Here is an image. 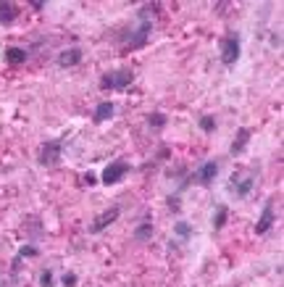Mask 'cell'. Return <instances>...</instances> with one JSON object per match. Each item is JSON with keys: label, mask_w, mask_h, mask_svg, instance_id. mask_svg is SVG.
I'll return each mask as SVG.
<instances>
[{"label": "cell", "mask_w": 284, "mask_h": 287, "mask_svg": "<svg viewBox=\"0 0 284 287\" xmlns=\"http://www.w3.org/2000/svg\"><path fill=\"white\" fill-rule=\"evenodd\" d=\"M113 111H116L113 103H111V100H103V103H98V108H95L92 121H95V124H103V121H108V119L113 116Z\"/></svg>", "instance_id": "12"}, {"label": "cell", "mask_w": 284, "mask_h": 287, "mask_svg": "<svg viewBox=\"0 0 284 287\" xmlns=\"http://www.w3.org/2000/svg\"><path fill=\"white\" fill-rule=\"evenodd\" d=\"M77 282H79V279H77V274H71V272H66V274L61 277V284H63V287H77Z\"/></svg>", "instance_id": "20"}, {"label": "cell", "mask_w": 284, "mask_h": 287, "mask_svg": "<svg viewBox=\"0 0 284 287\" xmlns=\"http://www.w3.org/2000/svg\"><path fill=\"white\" fill-rule=\"evenodd\" d=\"M274 219H276V213H274V201H269L266 208H263V213H260V219H258V224H255V235H266V232L274 227Z\"/></svg>", "instance_id": "10"}, {"label": "cell", "mask_w": 284, "mask_h": 287, "mask_svg": "<svg viewBox=\"0 0 284 287\" xmlns=\"http://www.w3.org/2000/svg\"><path fill=\"white\" fill-rule=\"evenodd\" d=\"M226 219H229V208L226 206H218L216 211H213V216H211V227L218 232V229H224L226 227Z\"/></svg>", "instance_id": "15"}, {"label": "cell", "mask_w": 284, "mask_h": 287, "mask_svg": "<svg viewBox=\"0 0 284 287\" xmlns=\"http://www.w3.org/2000/svg\"><path fill=\"white\" fill-rule=\"evenodd\" d=\"M153 235H156V227H153L150 222H142V224L135 229L132 237H135L137 242H147V240H153Z\"/></svg>", "instance_id": "16"}, {"label": "cell", "mask_w": 284, "mask_h": 287, "mask_svg": "<svg viewBox=\"0 0 284 287\" xmlns=\"http://www.w3.org/2000/svg\"><path fill=\"white\" fill-rule=\"evenodd\" d=\"M140 21H142V24H140V29H137V32H132L135 37L126 42V45L132 48V50H135V48H142V45H145V42H147V34H150V29H153V21H150V19L140 16Z\"/></svg>", "instance_id": "9"}, {"label": "cell", "mask_w": 284, "mask_h": 287, "mask_svg": "<svg viewBox=\"0 0 284 287\" xmlns=\"http://www.w3.org/2000/svg\"><path fill=\"white\" fill-rule=\"evenodd\" d=\"M82 182H84L87 187H95V185H98V176H95L92 171H87V174L82 176Z\"/></svg>", "instance_id": "23"}, {"label": "cell", "mask_w": 284, "mask_h": 287, "mask_svg": "<svg viewBox=\"0 0 284 287\" xmlns=\"http://www.w3.org/2000/svg\"><path fill=\"white\" fill-rule=\"evenodd\" d=\"M216 174H218V164L216 161H205L198 171H195V176H192V180L195 182H198V185H213L216 182Z\"/></svg>", "instance_id": "7"}, {"label": "cell", "mask_w": 284, "mask_h": 287, "mask_svg": "<svg viewBox=\"0 0 284 287\" xmlns=\"http://www.w3.org/2000/svg\"><path fill=\"white\" fill-rule=\"evenodd\" d=\"M16 16H18V8L11 0H3V3H0V24H13Z\"/></svg>", "instance_id": "13"}, {"label": "cell", "mask_w": 284, "mask_h": 287, "mask_svg": "<svg viewBox=\"0 0 284 287\" xmlns=\"http://www.w3.org/2000/svg\"><path fill=\"white\" fill-rule=\"evenodd\" d=\"M121 216V208L119 206H111V208H105V211H100L95 219H92V224H90V232L92 235H98V232H103V229H108L111 224H116V219Z\"/></svg>", "instance_id": "6"}, {"label": "cell", "mask_w": 284, "mask_h": 287, "mask_svg": "<svg viewBox=\"0 0 284 287\" xmlns=\"http://www.w3.org/2000/svg\"><path fill=\"white\" fill-rule=\"evenodd\" d=\"M132 82H135V71L124 66V69H116L111 74H105L100 79V87H103V90H126Z\"/></svg>", "instance_id": "1"}, {"label": "cell", "mask_w": 284, "mask_h": 287, "mask_svg": "<svg viewBox=\"0 0 284 287\" xmlns=\"http://www.w3.org/2000/svg\"><path fill=\"white\" fill-rule=\"evenodd\" d=\"M147 124L156 127V129H163V127H166V114H158V111L150 114V116H147Z\"/></svg>", "instance_id": "18"}, {"label": "cell", "mask_w": 284, "mask_h": 287, "mask_svg": "<svg viewBox=\"0 0 284 287\" xmlns=\"http://www.w3.org/2000/svg\"><path fill=\"white\" fill-rule=\"evenodd\" d=\"M237 58H239V37L237 32H226V37L221 40V63L234 66Z\"/></svg>", "instance_id": "4"}, {"label": "cell", "mask_w": 284, "mask_h": 287, "mask_svg": "<svg viewBox=\"0 0 284 287\" xmlns=\"http://www.w3.org/2000/svg\"><path fill=\"white\" fill-rule=\"evenodd\" d=\"M32 8H34V11H42V8H45V3H42V0H34Z\"/></svg>", "instance_id": "25"}, {"label": "cell", "mask_w": 284, "mask_h": 287, "mask_svg": "<svg viewBox=\"0 0 284 287\" xmlns=\"http://www.w3.org/2000/svg\"><path fill=\"white\" fill-rule=\"evenodd\" d=\"M27 58H29V53H27L24 48H6V61H8L11 66L27 63Z\"/></svg>", "instance_id": "14"}, {"label": "cell", "mask_w": 284, "mask_h": 287, "mask_svg": "<svg viewBox=\"0 0 284 287\" xmlns=\"http://www.w3.org/2000/svg\"><path fill=\"white\" fill-rule=\"evenodd\" d=\"M53 282H55L53 279V272H42L40 274V287H53Z\"/></svg>", "instance_id": "21"}, {"label": "cell", "mask_w": 284, "mask_h": 287, "mask_svg": "<svg viewBox=\"0 0 284 287\" xmlns=\"http://www.w3.org/2000/svg\"><path fill=\"white\" fill-rule=\"evenodd\" d=\"M179 206H182L179 195H171V198H168V208H171V211H179Z\"/></svg>", "instance_id": "24"}, {"label": "cell", "mask_w": 284, "mask_h": 287, "mask_svg": "<svg viewBox=\"0 0 284 287\" xmlns=\"http://www.w3.org/2000/svg\"><path fill=\"white\" fill-rule=\"evenodd\" d=\"M61 153H63V140H48L40 148V164L42 166H58Z\"/></svg>", "instance_id": "5"}, {"label": "cell", "mask_w": 284, "mask_h": 287, "mask_svg": "<svg viewBox=\"0 0 284 287\" xmlns=\"http://www.w3.org/2000/svg\"><path fill=\"white\" fill-rule=\"evenodd\" d=\"M250 137H253V129H250V127H239V129H237V135H234V140H232V148H229L232 156H239V153H245Z\"/></svg>", "instance_id": "8"}, {"label": "cell", "mask_w": 284, "mask_h": 287, "mask_svg": "<svg viewBox=\"0 0 284 287\" xmlns=\"http://www.w3.org/2000/svg\"><path fill=\"white\" fill-rule=\"evenodd\" d=\"M198 124H200V129L205 132V135H211V132H216V119H213V116H203Z\"/></svg>", "instance_id": "19"}, {"label": "cell", "mask_w": 284, "mask_h": 287, "mask_svg": "<svg viewBox=\"0 0 284 287\" xmlns=\"http://www.w3.org/2000/svg\"><path fill=\"white\" fill-rule=\"evenodd\" d=\"M32 256H37V248H34V245H24V248L18 250L16 258H32Z\"/></svg>", "instance_id": "22"}, {"label": "cell", "mask_w": 284, "mask_h": 287, "mask_svg": "<svg viewBox=\"0 0 284 287\" xmlns=\"http://www.w3.org/2000/svg\"><path fill=\"white\" fill-rule=\"evenodd\" d=\"M253 185H255V169H250V171H234V174H232L229 190H232L237 198H248L250 190H253Z\"/></svg>", "instance_id": "2"}, {"label": "cell", "mask_w": 284, "mask_h": 287, "mask_svg": "<svg viewBox=\"0 0 284 287\" xmlns=\"http://www.w3.org/2000/svg\"><path fill=\"white\" fill-rule=\"evenodd\" d=\"M174 235H177L179 240H190L192 237V227L187 222H177V224H174Z\"/></svg>", "instance_id": "17"}, {"label": "cell", "mask_w": 284, "mask_h": 287, "mask_svg": "<svg viewBox=\"0 0 284 287\" xmlns=\"http://www.w3.org/2000/svg\"><path fill=\"white\" fill-rule=\"evenodd\" d=\"M129 171H132V164H129V161H111V164H108V166L103 169L100 182H103V185H108V187H111V185H119Z\"/></svg>", "instance_id": "3"}, {"label": "cell", "mask_w": 284, "mask_h": 287, "mask_svg": "<svg viewBox=\"0 0 284 287\" xmlns=\"http://www.w3.org/2000/svg\"><path fill=\"white\" fill-rule=\"evenodd\" d=\"M82 61V50L79 48H66L58 53V66L61 69H71V66H77Z\"/></svg>", "instance_id": "11"}]
</instances>
